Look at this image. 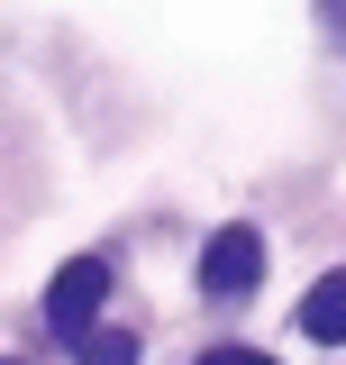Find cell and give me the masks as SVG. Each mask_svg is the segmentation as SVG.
I'll list each match as a JSON object with an SVG mask.
<instances>
[{
    "mask_svg": "<svg viewBox=\"0 0 346 365\" xmlns=\"http://www.w3.org/2000/svg\"><path fill=\"white\" fill-rule=\"evenodd\" d=\"M201 365H273V356H264V347H210Z\"/></svg>",
    "mask_w": 346,
    "mask_h": 365,
    "instance_id": "5",
    "label": "cell"
},
{
    "mask_svg": "<svg viewBox=\"0 0 346 365\" xmlns=\"http://www.w3.org/2000/svg\"><path fill=\"white\" fill-rule=\"evenodd\" d=\"M100 302H110V265H100V256H73V265L46 283V329H55L64 347H83L91 319H100Z\"/></svg>",
    "mask_w": 346,
    "mask_h": 365,
    "instance_id": "1",
    "label": "cell"
},
{
    "mask_svg": "<svg viewBox=\"0 0 346 365\" xmlns=\"http://www.w3.org/2000/svg\"><path fill=\"white\" fill-rule=\"evenodd\" d=\"M319 19H328V37H346V0H319Z\"/></svg>",
    "mask_w": 346,
    "mask_h": 365,
    "instance_id": "6",
    "label": "cell"
},
{
    "mask_svg": "<svg viewBox=\"0 0 346 365\" xmlns=\"http://www.w3.org/2000/svg\"><path fill=\"white\" fill-rule=\"evenodd\" d=\"M83 365H137V338H128V329H91V338H83Z\"/></svg>",
    "mask_w": 346,
    "mask_h": 365,
    "instance_id": "4",
    "label": "cell"
},
{
    "mask_svg": "<svg viewBox=\"0 0 346 365\" xmlns=\"http://www.w3.org/2000/svg\"><path fill=\"white\" fill-rule=\"evenodd\" d=\"M256 274H264V237H256L246 220H237V228H219L210 247H201V292H219V302L256 292Z\"/></svg>",
    "mask_w": 346,
    "mask_h": 365,
    "instance_id": "2",
    "label": "cell"
},
{
    "mask_svg": "<svg viewBox=\"0 0 346 365\" xmlns=\"http://www.w3.org/2000/svg\"><path fill=\"white\" fill-rule=\"evenodd\" d=\"M301 338H319V347H346V265L328 274V283H310V292H301Z\"/></svg>",
    "mask_w": 346,
    "mask_h": 365,
    "instance_id": "3",
    "label": "cell"
}]
</instances>
